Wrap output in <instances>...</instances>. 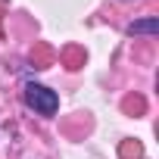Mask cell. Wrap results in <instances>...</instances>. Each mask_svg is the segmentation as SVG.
Here are the masks:
<instances>
[{
	"label": "cell",
	"instance_id": "obj_2",
	"mask_svg": "<svg viewBox=\"0 0 159 159\" xmlns=\"http://www.w3.org/2000/svg\"><path fill=\"white\" fill-rule=\"evenodd\" d=\"M128 31H131V34H156V31H159V19H156V16L137 19V22L128 25Z\"/></svg>",
	"mask_w": 159,
	"mask_h": 159
},
{
	"label": "cell",
	"instance_id": "obj_1",
	"mask_svg": "<svg viewBox=\"0 0 159 159\" xmlns=\"http://www.w3.org/2000/svg\"><path fill=\"white\" fill-rule=\"evenodd\" d=\"M25 103H28L34 112H41V116H53V112L59 109L56 91H50V88H44V84H25Z\"/></svg>",
	"mask_w": 159,
	"mask_h": 159
}]
</instances>
